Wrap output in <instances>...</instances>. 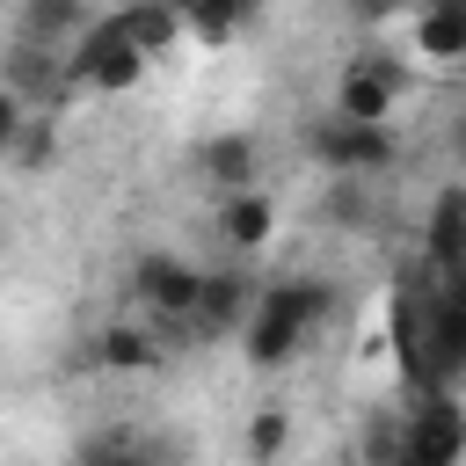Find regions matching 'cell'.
I'll return each mask as SVG.
<instances>
[{"instance_id": "obj_1", "label": "cell", "mask_w": 466, "mask_h": 466, "mask_svg": "<svg viewBox=\"0 0 466 466\" xmlns=\"http://www.w3.org/2000/svg\"><path fill=\"white\" fill-rule=\"evenodd\" d=\"M146 73H153V66L138 58V44L124 36V22H116V15H95V22L66 44V80H73V87H95V95H131Z\"/></svg>"}, {"instance_id": "obj_2", "label": "cell", "mask_w": 466, "mask_h": 466, "mask_svg": "<svg viewBox=\"0 0 466 466\" xmlns=\"http://www.w3.org/2000/svg\"><path fill=\"white\" fill-rule=\"evenodd\" d=\"M408 87H415V66H400L393 51H364V58H350L335 73V109L328 116H342V124H393Z\"/></svg>"}, {"instance_id": "obj_3", "label": "cell", "mask_w": 466, "mask_h": 466, "mask_svg": "<svg viewBox=\"0 0 466 466\" xmlns=\"http://www.w3.org/2000/svg\"><path fill=\"white\" fill-rule=\"evenodd\" d=\"M306 153L328 167V175H386L400 160V138L393 124H342V116H313L306 124Z\"/></svg>"}, {"instance_id": "obj_4", "label": "cell", "mask_w": 466, "mask_h": 466, "mask_svg": "<svg viewBox=\"0 0 466 466\" xmlns=\"http://www.w3.org/2000/svg\"><path fill=\"white\" fill-rule=\"evenodd\" d=\"M197 284H204V269L197 262H182V255H138L131 262V299L153 313V320H197Z\"/></svg>"}, {"instance_id": "obj_5", "label": "cell", "mask_w": 466, "mask_h": 466, "mask_svg": "<svg viewBox=\"0 0 466 466\" xmlns=\"http://www.w3.org/2000/svg\"><path fill=\"white\" fill-rule=\"evenodd\" d=\"M422 269L437 284H466V189L459 182H444L422 218Z\"/></svg>"}, {"instance_id": "obj_6", "label": "cell", "mask_w": 466, "mask_h": 466, "mask_svg": "<svg viewBox=\"0 0 466 466\" xmlns=\"http://www.w3.org/2000/svg\"><path fill=\"white\" fill-rule=\"evenodd\" d=\"M408 51L437 73H451L466 58V0H422L408 15Z\"/></svg>"}, {"instance_id": "obj_7", "label": "cell", "mask_w": 466, "mask_h": 466, "mask_svg": "<svg viewBox=\"0 0 466 466\" xmlns=\"http://www.w3.org/2000/svg\"><path fill=\"white\" fill-rule=\"evenodd\" d=\"M299 342H306V328L291 320V313H277V306H248V320H240V350H248V364L255 371H284L291 357H299Z\"/></svg>"}, {"instance_id": "obj_8", "label": "cell", "mask_w": 466, "mask_h": 466, "mask_svg": "<svg viewBox=\"0 0 466 466\" xmlns=\"http://www.w3.org/2000/svg\"><path fill=\"white\" fill-rule=\"evenodd\" d=\"M255 167H262V153H255V138H248V131H218V138H204V146H197V175H204L218 197L255 189Z\"/></svg>"}, {"instance_id": "obj_9", "label": "cell", "mask_w": 466, "mask_h": 466, "mask_svg": "<svg viewBox=\"0 0 466 466\" xmlns=\"http://www.w3.org/2000/svg\"><path fill=\"white\" fill-rule=\"evenodd\" d=\"M269 233H277V197H262V189H233V197L218 204V240H226L233 255H262Z\"/></svg>"}, {"instance_id": "obj_10", "label": "cell", "mask_w": 466, "mask_h": 466, "mask_svg": "<svg viewBox=\"0 0 466 466\" xmlns=\"http://www.w3.org/2000/svg\"><path fill=\"white\" fill-rule=\"evenodd\" d=\"M248 306H255V284L240 269H204V284H197V328L204 335H233L248 320Z\"/></svg>"}, {"instance_id": "obj_11", "label": "cell", "mask_w": 466, "mask_h": 466, "mask_svg": "<svg viewBox=\"0 0 466 466\" xmlns=\"http://www.w3.org/2000/svg\"><path fill=\"white\" fill-rule=\"evenodd\" d=\"M116 22H124V36L138 44V58L153 66V58H167L175 44H182V15H175V0H124L116 7Z\"/></svg>"}, {"instance_id": "obj_12", "label": "cell", "mask_w": 466, "mask_h": 466, "mask_svg": "<svg viewBox=\"0 0 466 466\" xmlns=\"http://www.w3.org/2000/svg\"><path fill=\"white\" fill-rule=\"evenodd\" d=\"M87 22H95L87 0H22V44H36V51H66Z\"/></svg>"}, {"instance_id": "obj_13", "label": "cell", "mask_w": 466, "mask_h": 466, "mask_svg": "<svg viewBox=\"0 0 466 466\" xmlns=\"http://www.w3.org/2000/svg\"><path fill=\"white\" fill-rule=\"evenodd\" d=\"M160 335L153 328H138V320H109L102 335H95V364H109V371H160Z\"/></svg>"}, {"instance_id": "obj_14", "label": "cell", "mask_w": 466, "mask_h": 466, "mask_svg": "<svg viewBox=\"0 0 466 466\" xmlns=\"http://www.w3.org/2000/svg\"><path fill=\"white\" fill-rule=\"evenodd\" d=\"M255 299H262V306H277V313H291L306 335L335 313V291H328L320 277H277V284H255Z\"/></svg>"}, {"instance_id": "obj_15", "label": "cell", "mask_w": 466, "mask_h": 466, "mask_svg": "<svg viewBox=\"0 0 466 466\" xmlns=\"http://www.w3.org/2000/svg\"><path fill=\"white\" fill-rule=\"evenodd\" d=\"M255 7H262V0H175L182 36H204V44H233L240 22H248Z\"/></svg>"}, {"instance_id": "obj_16", "label": "cell", "mask_w": 466, "mask_h": 466, "mask_svg": "<svg viewBox=\"0 0 466 466\" xmlns=\"http://www.w3.org/2000/svg\"><path fill=\"white\" fill-rule=\"evenodd\" d=\"M80 466H160V451L138 430H102V437L80 444Z\"/></svg>"}, {"instance_id": "obj_17", "label": "cell", "mask_w": 466, "mask_h": 466, "mask_svg": "<svg viewBox=\"0 0 466 466\" xmlns=\"http://www.w3.org/2000/svg\"><path fill=\"white\" fill-rule=\"evenodd\" d=\"M291 451V408H255L248 415V459L255 466H277Z\"/></svg>"}, {"instance_id": "obj_18", "label": "cell", "mask_w": 466, "mask_h": 466, "mask_svg": "<svg viewBox=\"0 0 466 466\" xmlns=\"http://www.w3.org/2000/svg\"><path fill=\"white\" fill-rule=\"evenodd\" d=\"M58 153V116H22V131H15V146H7V167H22V175H36L44 160Z\"/></svg>"}, {"instance_id": "obj_19", "label": "cell", "mask_w": 466, "mask_h": 466, "mask_svg": "<svg viewBox=\"0 0 466 466\" xmlns=\"http://www.w3.org/2000/svg\"><path fill=\"white\" fill-rule=\"evenodd\" d=\"M400 451V415H379L371 430H364V466H386Z\"/></svg>"}, {"instance_id": "obj_20", "label": "cell", "mask_w": 466, "mask_h": 466, "mask_svg": "<svg viewBox=\"0 0 466 466\" xmlns=\"http://www.w3.org/2000/svg\"><path fill=\"white\" fill-rule=\"evenodd\" d=\"M357 22H393V15H408V0H342Z\"/></svg>"}, {"instance_id": "obj_21", "label": "cell", "mask_w": 466, "mask_h": 466, "mask_svg": "<svg viewBox=\"0 0 466 466\" xmlns=\"http://www.w3.org/2000/svg\"><path fill=\"white\" fill-rule=\"evenodd\" d=\"M22 116H29V109H22V102H15L7 87H0V160H7V146H15V131H22Z\"/></svg>"}, {"instance_id": "obj_22", "label": "cell", "mask_w": 466, "mask_h": 466, "mask_svg": "<svg viewBox=\"0 0 466 466\" xmlns=\"http://www.w3.org/2000/svg\"><path fill=\"white\" fill-rule=\"evenodd\" d=\"M386 466H444V459H430V451H415V444H400V451H393Z\"/></svg>"}]
</instances>
